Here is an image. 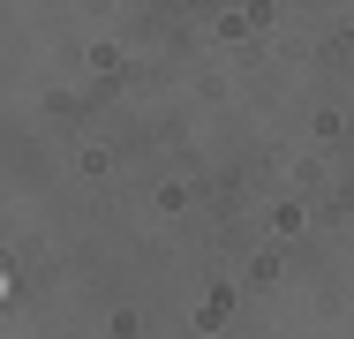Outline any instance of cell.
Returning a JSON list of instances; mask_svg holds the SVG:
<instances>
[{
    "instance_id": "6da1fadb",
    "label": "cell",
    "mask_w": 354,
    "mask_h": 339,
    "mask_svg": "<svg viewBox=\"0 0 354 339\" xmlns=\"http://www.w3.org/2000/svg\"><path fill=\"white\" fill-rule=\"evenodd\" d=\"M0 302H8V279H0Z\"/></svg>"
}]
</instances>
